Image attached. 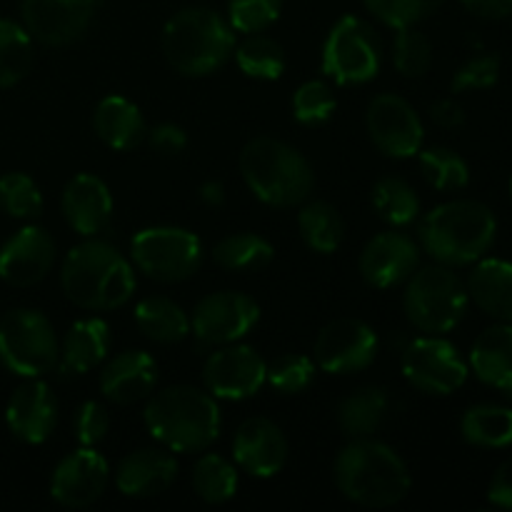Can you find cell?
Here are the masks:
<instances>
[{"mask_svg":"<svg viewBox=\"0 0 512 512\" xmlns=\"http://www.w3.org/2000/svg\"><path fill=\"white\" fill-rule=\"evenodd\" d=\"M63 293L85 310L123 308L135 293V273L110 243L85 240L65 255L60 270Z\"/></svg>","mask_w":512,"mask_h":512,"instance_id":"cell-1","label":"cell"},{"mask_svg":"<svg viewBox=\"0 0 512 512\" xmlns=\"http://www.w3.org/2000/svg\"><path fill=\"white\" fill-rule=\"evenodd\" d=\"M335 485L363 508H390L408 495L410 473L393 448L355 438L335 460Z\"/></svg>","mask_w":512,"mask_h":512,"instance_id":"cell-2","label":"cell"},{"mask_svg":"<svg viewBox=\"0 0 512 512\" xmlns=\"http://www.w3.org/2000/svg\"><path fill=\"white\" fill-rule=\"evenodd\" d=\"M150 435L173 453H200L220 435V410L213 395L173 385L150 398L143 413Z\"/></svg>","mask_w":512,"mask_h":512,"instance_id":"cell-3","label":"cell"},{"mask_svg":"<svg viewBox=\"0 0 512 512\" xmlns=\"http://www.w3.org/2000/svg\"><path fill=\"white\" fill-rule=\"evenodd\" d=\"M498 223L488 205L475 200L443 203L420 223V243L443 265H468L493 245Z\"/></svg>","mask_w":512,"mask_h":512,"instance_id":"cell-4","label":"cell"},{"mask_svg":"<svg viewBox=\"0 0 512 512\" xmlns=\"http://www.w3.org/2000/svg\"><path fill=\"white\" fill-rule=\"evenodd\" d=\"M240 173L255 198L273 208H293L313 190L308 160L275 138H255L240 153Z\"/></svg>","mask_w":512,"mask_h":512,"instance_id":"cell-5","label":"cell"},{"mask_svg":"<svg viewBox=\"0 0 512 512\" xmlns=\"http://www.w3.org/2000/svg\"><path fill=\"white\" fill-rule=\"evenodd\" d=\"M233 28L210 8H185L163 28V53L178 73H215L233 53Z\"/></svg>","mask_w":512,"mask_h":512,"instance_id":"cell-6","label":"cell"},{"mask_svg":"<svg viewBox=\"0 0 512 512\" xmlns=\"http://www.w3.org/2000/svg\"><path fill=\"white\" fill-rule=\"evenodd\" d=\"M468 310L463 280L445 265H428L408 278L405 313L423 333H448Z\"/></svg>","mask_w":512,"mask_h":512,"instance_id":"cell-7","label":"cell"},{"mask_svg":"<svg viewBox=\"0 0 512 512\" xmlns=\"http://www.w3.org/2000/svg\"><path fill=\"white\" fill-rule=\"evenodd\" d=\"M60 348L50 320L20 308L0 320V363L23 378H40L58 365Z\"/></svg>","mask_w":512,"mask_h":512,"instance_id":"cell-8","label":"cell"},{"mask_svg":"<svg viewBox=\"0 0 512 512\" xmlns=\"http://www.w3.org/2000/svg\"><path fill=\"white\" fill-rule=\"evenodd\" d=\"M380 70V40L370 23L345 15L323 45V73L340 85H363Z\"/></svg>","mask_w":512,"mask_h":512,"instance_id":"cell-9","label":"cell"},{"mask_svg":"<svg viewBox=\"0 0 512 512\" xmlns=\"http://www.w3.org/2000/svg\"><path fill=\"white\" fill-rule=\"evenodd\" d=\"M133 260L160 283L188 280L203 263V245L183 228H145L133 238Z\"/></svg>","mask_w":512,"mask_h":512,"instance_id":"cell-10","label":"cell"},{"mask_svg":"<svg viewBox=\"0 0 512 512\" xmlns=\"http://www.w3.org/2000/svg\"><path fill=\"white\" fill-rule=\"evenodd\" d=\"M403 373L423 393L450 395L468 380V365L448 340L418 338L403 350Z\"/></svg>","mask_w":512,"mask_h":512,"instance_id":"cell-11","label":"cell"},{"mask_svg":"<svg viewBox=\"0 0 512 512\" xmlns=\"http://www.w3.org/2000/svg\"><path fill=\"white\" fill-rule=\"evenodd\" d=\"M378 355V335L368 323L355 318L333 320L315 340V360L333 375L365 370Z\"/></svg>","mask_w":512,"mask_h":512,"instance_id":"cell-12","label":"cell"},{"mask_svg":"<svg viewBox=\"0 0 512 512\" xmlns=\"http://www.w3.org/2000/svg\"><path fill=\"white\" fill-rule=\"evenodd\" d=\"M260 318V305L243 293H213L195 305L190 330L203 345H228L243 338Z\"/></svg>","mask_w":512,"mask_h":512,"instance_id":"cell-13","label":"cell"},{"mask_svg":"<svg viewBox=\"0 0 512 512\" xmlns=\"http://www.w3.org/2000/svg\"><path fill=\"white\" fill-rule=\"evenodd\" d=\"M368 133L375 148L388 158H413L423 145V123L405 98L378 95L368 108Z\"/></svg>","mask_w":512,"mask_h":512,"instance_id":"cell-14","label":"cell"},{"mask_svg":"<svg viewBox=\"0 0 512 512\" xmlns=\"http://www.w3.org/2000/svg\"><path fill=\"white\" fill-rule=\"evenodd\" d=\"M268 363L248 345H230L215 350L203 368V383L213 398H253L265 385Z\"/></svg>","mask_w":512,"mask_h":512,"instance_id":"cell-15","label":"cell"},{"mask_svg":"<svg viewBox=\"0 0 512 512\" xmlns=\"http://www.w3.org/2000/svg\"><path fill=\"white\" fill-rule=\"evenodd\" d=\"M95 0H23V23L43 45H70L88 30Z\"/></svg>","mask_w":512,"mask_h":512,"instance_id":"cell-16","label":"cell"},{"mask_svg":"<svg viewBox=\"0 0 512 512\" xmlns=\"http://www.w3.org/2000/svg\"><path fill=\"white\" fill-rule=\"evenodd\" d=\"M110 468L93 448H80L58 463L50 478V495L63 508H88L105 493Z\"/></svg>","mask_w":512,"mask_h":512,"instance_id":"cell-17","label":"cell"},{"mask_svg":"<svg viewBox=\"0 0 512 512\" xmlns=\"http://www.w3.org/2000/svg\"><path fill=\"white\" fill-rule=\"evenodd\" d=\"M55 263V240L38 225L18 230L0 248V278L15 288H30L50 273Z\"/></svg>","mask_w":512,"mask_h":512,"instance_id":"cell-18","label":"cell"},{"mask_svg":"<svg viewBox=\"0 0 512 512\" xmlns=\"http://www.w3.org/2000/svg\"><path fill=\"white\" fill-rule=\"evenodd\" d=\"M235 463L253 478H273L288 460V440L268 418H248L233 440Z\"/></svg>","mask_w":512,"mask_h":512,"instance_id":"cell-19","label":"cell"},{"mask_svg":"<svg viewBox=\"0 0 512 512\" xmlns=\"http://www.w3.org/2000/svg\"><path fill=\"white\" fill-rule=\"evenodd\" d=\"M5 420L15 438L30 445H40L53 433L55 420H58V400L43 380L30 378L10 395Z\"/></svg>","mask_w":512,"mask_h":512,"instance_id":"cell-20","label":"cell"},{"mask_svg":"<svg viewBox=\"0 0 512 512\" xmlns=\"http://www.w3.org/2000/svg\"><path fill=\"white\" fill-rule=\"evenodd\" d=\"M418 268V245L405 233H380L360 253V273L373 288H395Z\"/></svg>","mask_w":512,"mask_h":512,"instance_id":"cell-21","label":"cell"},{"mask_svg":"<svg viewBox=\"0 0 512 512\" xmlns=\"http://www.w3.org/2000/svg\"><path fill=\"white\" fill-rule=\"evenodd\" d=\"M60 205H63V215L70 228L90 238V235H98L108 225L110 213H113V195H110L108 185L103 180L83 173L75 175L65 185Z\"/></svg>","mask_w":512,"mask_h":512,"instance_id":"cell-22","label":"cell"},{"mask_svg":"<svg viewBox=\"0 0 512 512\" xmlns=\"http://www.w3.org/2000/svg\"><path fill=\"white\" fill-rule=\"evenodd\" d=\"M158 380V365L143 350H125L110 360L100 373V390L118 405L138 403L148 398Z\"/></svg>","mask_w":512,"mask_h":512,"instance_id":"cell-23","label":"cell"},{"mask_svg":"<svg viewBox=\"0 0 512 512\" xmlns=\"http://www.w3.org/2000/svg\"><path fill=\"white\" fill-rule=\"evenodd\" d=\"M175 475H178V463L173 455L148 448L120 460L115 483L128 498H155L175 483Z\"/></svg>","mask_w":512,"mask_h":512,"instance_id":"cell-24","label":"cell"},{"mask_svg":"<svg viewBox=\"0 0 512 512\" xmlns=\"http://www.w3.org/2000/svg\"><path fill=\"white\" fill-rule=\"evenodd\" d=\"M470 365L485 385L512 398V325L503 323L483 330L470 350Z\"/></svg>","mask_w":512,"mask_h":512,"instance_id":"cell-25","label":"cell"},{"mask_svg":"<svg viewBox=\"0 0 512 512\" xmlns=\"http://www.w3.org/2000/svg\"><path fill=\"white\" fill-rule=\"evenodd\" d=\"M93 128L98 138L113 150H133L145 138V120L138 105L123 95H108L93 113Z\"/></svg>","mask_w":512,"mask_h":512,"instance_id":"cell-26","label":"cell"},{"mask_svg":"<svg viewBox=\"0 0 512 512\" xmlns=\"http://www.w3.org/2000/svg\"><path fill=\"white\" fill-rule=\"evenodd\" d=\"M110 348V328L105 320L88 318L70 325L60 350V373L83 375L103 363Z\"/></svg>","mask_w":512,"mask_h":512,"instance_id":"cell-27","label":"cell"},{"mask_svg":"<svg viewBox=\"0 0 512 512\" xmlns=\"http://www.w3.org/2000/svg\"><path fill=\"white\" fill-rule=\"evenodd\" d=\"M468 293L480 310L503 323H512V263L490 258L475 265Z\"/></svg>","mask_w":512,"mask_h":512,"instance_id":"cell-28","label":"cell"},{"mask_svg":"<svg viewBox=\"0 0 512 512\" xmlns=\"http://www.w3.org/2000/svg\"><path fill=\"white\" fill-rule=\"evenodd\" d=\"M135 325H138V330L145 338L163 345L180 343L190 333L188 315L183 313L178 303L163 298V295L140 300L138 308H135Z\"/></svg>","mask_w":512,"mask_h":512,"instance_id":"cell-29","label":"cell"},{"mask_svg":"<svg viewBox=\"0 0 512 512\" xmlns=\"http://www.w3.org/2000/svg\"><path fill=\"white\" fill-rule=\"evenodd\" d=\"M390 400L383 388H360L340 403L338 425L350 438H368L383 425Z\"/></svg>","mask_w":512,"mask_h":512,"instance_id":"cell-30","label":"cell"},{"mask_svg":"<svg viewBox=\"0 0 512 512\" xmlns=\"http://www.w3.org/2000/svg\"><path fill=\"white\" fill-rule=\"evenodd\" d=\"M213 258L230 273H258L273 260V245L255 233L228 235L215 245Z\"/></svg>","mask_w":512,"mask_h":512,"instance_id":"cell-31","label":"cell"},{"mask_svg":"<svg viewBox=\"0 0 512 512\" xmlns=\"http://www.w3.org/2000/svg\"><path fill=\"white\" fill-rule=\"evenodd\" d=\"M463 438L478 448H508L512 445V410L500 405H475L465 413Z\"/></svg>","mask_w":512,"mask_h":512,"instance_id":"cell-32","label":"cell"},{"mask_svg":"<svg viewBox=\"0 0 512 512\" xmlns=\"http://www.w3.org/2000/svg\"><path fill=\"white\" fill-rule=\"evenodd\" d=\"M298 228L300 235H303L305 245L315 253L330 255L340 248L345 238V225L343 218H340L338 210L330 203H310L300 210L298 215Z\"/></svg>","mask_w":512,"mask_h":512,"instance_id":"cell-33","label":"cell"},{"mask_svg":"<svg viewBox=\"0 0 512 512\" xmlns=\"http://www.w3.org/2000/svg\"><path fill=\"white\" fill-rule=\"evenodd\" d=\"M33 68V38L13 20L0 18V88H13Z\"/></svg>","mask_w":512,"mask_h":512,"instance_id":"cell-34","label":"cell"},{"mask_svg":"<svg viewBox=\"0 0 512 512\" xmlns=\"http://www.w3.org/2000/svg\"><path fill=\"white\" fill-rule=\"evenodd\" d=\"M240 70L255 80H278L285 73V50L268 35L253 33L235 50Z\"/></svg>","mask_w":512,"mask_h":512,"instance_id":"cell-35","label":"cell"},{"mask_svg":"<svg viewBox=\"0 0 512 512\" xmlns=\"http://www.w3.org/2000/svg\"><path fill=\"white\" fill-rule=\"evenodd\" d=\"M193 488L198 498L205 503L220 505L228 503L235 493H238V473L233 465L220 455H203L195 463L193 470Z\"/></svg>","mask_w":512,"mask_h":512,"instance_id":"cell-36","label":"cell"},{"mask_svg":"<svg viewBox=\"0 0 512 512\" xmlns=\"http://www.w3.org/2000/svg\"><path fill=\"white\" fill-rule=\"evenodd\" d=\"M373 205L385 223L403 228L410 225L420 213V200L415 190L400 178H383L373 188Z\"/></svg>","mask_w":512,"mask_h":512,"instance_id":"cell-37","label":"cell"},{"mask_svg":"<svg viewBox=\"0 0 512 512\" xmlns=\"http://www.w3.org/2000/svg\"><path fill=\"white\" fill-rule=\"evenodd\" d=\"M420 170L435 190H460L470 183L468 163L455 150L428 148L420 153Z\"/></svg>","mask_w":512,"mask_h":512,"instance_id":"cell-38","label":"cell"},{"mask_svg":"<svg viewBox=\"0 0 512 512\" xmlns=\"http://www.w3.org/2000/svg\"><path fill=\"white\" fill-rule=\"evenodd\" d=\"M0 208L10 218L33 220L43 213V195L25 173H5L0 178Z\"/></svg>","mask_w":512,"mask_h":512,"instance_id":"cell-39","label":"cell"},{"mask_svg":"<svg viewBox=\"0 0 512 512\" xmlns=\"http://www.w3.org/2000/svg\"><path fill=\"white\" fill-rule=\"evenodd\" d=\"M335 105H338V100H335L333 88L323 80H308L293 95L295 120L300 125H308V128L328 123L330 115L335 113Z\"/></svg>","mask_w":512,"mask_h":512,"instance_id":"cell-40","label":"cell"},{"mask_svg":"<svg viewBox=\"0 0 512 512\" xmlns=\"http://www.w3.org/2000/svg\"><path fill=\"white\" fill-rule=\"evenodd\" d=\"M393 63L405 78H423L433 65V48L423 33L410 28H398L393 40Z\"/></svg>","mask_w":512,"mask_h":512,"instance_id":"cell-41","label":"cell"},{"mask_svg":"<svg viewBox=\"0 0 512 512\" xmlns=\"http://www.w3.org/2000/svg\"><path fill=\"white\" fill-rule=\"evenodd\" d=\"M313 378H315L313 360H310L308 355H295V353L278 355V358L268 365V373H265V383H270L278 393L283 395L303 393V390L310 388Z\"/></svg>","mask_w":512,"mask_h":512,"instance_id":"cell-42","label":"cell"},{"mask_svg":"<svg viewBox=\"0 0 512 512\" xmlns=\"http://www.w3.org/2000/svg\"><path fill=\"white\" fill-rule=\"evenodd\" d=\"M363 3L375 18L398 30L428 18L443 5V0H363Z\"/></svg>","mask_w":512,"mask_h":512,"instance_id":"cell-43","label":"cell"},{"mask_svg":"<svg viewBox=\"0 0 512 512\" xmlns=\"http://www.w3.org/2000/svg\"><path fill=\"white\" fill-rule=\"evenodd\" d=\"M283 0H228L230 28L238 33H260L278 20Z\"/></svg>","mask_w":512,"mask_h":512,"instance_id":"cell-44","label":"cell"},{"mask_svg":"<svg viewBox=\"0 0 512 512\" xmlns=\"http://www.w3.org/2000/svg\"><path fill=\"white\" fill-rule=\"evenodd\" d=\"M500 58L498 55H475L468 63L460 65L453 78V90H485L498 83Z\"/></svg>","mask_w":512,"mask_h":512,"instance_id":"cell-45","label":"cell"},{"mask_svg":"<svg viewBox=\"0 0 512 512\" xmlns=\"http://www.w3.org/2000/svg\"><path fill=\"white\" fill-rule=\"evenodd\" d=\"M108 428H110L108 410H105L100 403H95V400H88V403L80 405L78 413H75L73 418L75 438H78V443L83 445V448H93L95 443H100V440L108 435Z\"/></svg>","mask_w":512,"mask_h":512,"instance_id":"cell-46","label":"cell"},{"mask_svg":"<svg viewBox=\"0 0 512 512\" xmlns=\"http://www.w3.org/2000/svg\"><path fill=\"white\" fill-rule=\"evenodd\" d=\"M145 135H148L150 148L160 155H178L188 145V133L175 123H160Z\"/></svg>","mask_w":512,"mask_h":512,"instance_id":"cell-47","label":"cell"},{"mask_svg":"<svg viewBox=\"0 0 512 512\" xmlns=\"http://www.w3.org/2000/svg\"><path fill=\"white\" fill-rule=\"evenodd\" d=\"M488 498H490V503L498 505V508L512 510V460L500 465L498 473L493 475V480H490Z\"/></svg>","mask_w":512,"mask_h":512,"instance_id":"cell-48","label":"cell"},{"mask_svg":"<svg viewBox=\"0 0 512 512\" xmlns=\"http://www.w3.org/2000/svg\"><path fill=\"white\" fill-rule=\"evenodd\" d=\"M465 10L485 20H503L512 15V0H460Z\"/></svg>","mask_w":512,"mask_h":512,"instance_id":"cell-49","label":"cell"},{"mask_svg":"<svg viewBox=\"0 0 512 512\" xmlns=\"http://www.w3.org/2000/svg\"><path fill=\"white\" fill-rule=\"evenodd\" d=\"M430 118L443 125V128H458V125L465 123V110L455 100H438L430 108Z\"/></svg>","mask_w":512,"mask_h":512,"instance_id":"cell-50","label":"cell"},{"mask_svg":"<svg viewBox=\"0 0 512 512\" xmlns=\"http://www.w3.org/2000/svg\"><path fill=\"white\" fill-rule=\"evenodd\" d=\"M200 198H203L208 205H223L225 188L220 183H205L203 190H200Z\"/></svg>","mask_w":512,"mask_h":512,"instance_id":"cell-51","label":"cell"},{"mask_svg":"<svg viewBox=\"0 0 512 512\" xmlns=\"http://www.w3.org/2000/svg\"><path fill=\"white\" fill-rule=\"evenodd\" d=\"M510 195H512V178H510Z\"/></svg>","mask_w":512,"mask_h":512,"instance_id":"cell-52","label":"cell"}]
</instances>
